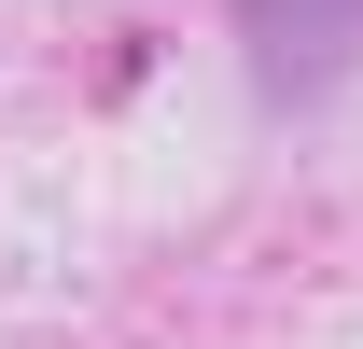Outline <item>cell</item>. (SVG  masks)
<instances>
[{"mask_svg": "<svg viewBox=\"0 0 363 349\" xmlns=\"http://www.w3.org/2000/svg\"><path fill=\"white\" fill-rule=\"evenodd\" d=\"M238 28H252V70L294 98V84H335V70H350L363 0H238Z\"/></svg>", "mask_w": 363, "mask_h": 349, "instance_id": "obj_1", "label": "cell"}]
</instances>
